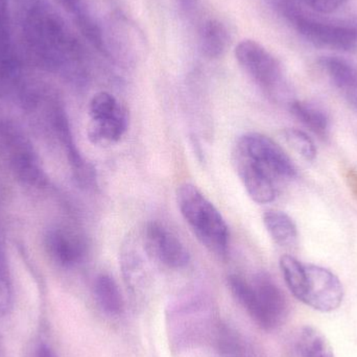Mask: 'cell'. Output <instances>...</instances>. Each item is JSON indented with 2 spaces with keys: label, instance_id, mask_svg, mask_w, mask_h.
I'll list each match as a JSON object with an SVG mask.
<instances>
[{
  "label": "cell",
  "instance_id": "cell-1",
  "mask_svg": "<svg viewBox=\"0 0 357 357\" xmlns=\"http://www.w3.org/2000/svg\"><path fill=\"white\" fill-rule=\"evenodd\" d=\"M176 199L181 214L199 243L215 255H226L228 226L215 206L191 183L178 186Z\"/></svg>",
  "mask_w": 357,
  "mask_h": 357
},
{
  "label": "cell",
  "instance_id": "cell-2",
  "mask_svg": "<svg viewBox=\"0 0 357 357\" xmlns=\"http://www.w3.org/2000/svg\"><path fill=\"white\" fill-rule=\"evenodd\" d=\"M233 297L264 331L278 328L289 314V303L280 287L268 277L259 275L249 283L237 275L228 278Z\"/></svg>",
  "mask_w": 357,
  "mask_h": 357
},
{
  "label": "cell",
  "instance_id": "cell-3",
  "mask_svg": "<svg viewBox=\"0 0 357 357\" xmlns=\"http://www.w3.org/2000/svg\"><path fill=\"white\" fill-rule=\"evenodd\" d=\"M27 39L33 54L50 65L59 64L71 50V40L64 27L45 10H35L29 17Z\"/></svg>",
  "mask_w": 357,
  "mask_h": 357
},
{
  "label": "cell",
  "instance_id": "cell-4",
  "mask_svg": "<svg viewBox=\"0 0 357 357\" xmlns=\"http://www.w3.org/2000/svg\"><path fill=\"white\" fill-rule=\"evenodd\" d=\"M295 298L314 310L331 312L343 302V284L328 268L304 264L303 281Z\"/></svg>",
  "mask_w": 357,
  "mask_h": 357
},
{
  "label": "cell",
  "instance_id": "cell-5",
  "mask_svg": "<svg viewBox=\"0 0 357 357\" xmlns=\"http://www.w3.org/2000/svg\"><path fill=\"white\" fill-rule=\"evenodd\" d=\"M0 153L6 157L10 169L23 182L42 185L45 181L33 149L16 129L0 121Z\"/></svg>",
  "mask_w": 357,
  "mask_h": 357
},
{
  "label": "cell",
  "instance_id": "cell-6",
  "mask_svg": "<svg viewBox=\"0 0 357 357\" xmlns=\"http://www.w3.org/2000/svg\"><path fill=\"white\" fill-rule=\"evenodd\" d=\"M237 62L260 87L275 90L283 79L280 63L264 46L243 40L235 48Z\"/></svg>",
  "mask_w": 357,
  "mask_h": 357
},
{
  "label": "cell",
  "instance_id": "cell-7",
  "mask_svg": "<svg viewBox=\"0 0 357 357\" xmlns=\"http://www.w3.org/2000/svg\"><path fill=\"white\" fill-rule=\"evenodd\" d=\"M236 148L259 163L272 176L294 178L297 169L289 155L268 136L248 133L241 136Z\"/></svg>",
  "mask_w": 357,
  "mask_h": 357
},
{
  "label": "cell",
  "instance_id": "cell-8",
  "mask_svg": "<svg viewBox=\"0 0 357 357\" xmlns=\"http://www.w3.org/2000/svg\"><path fill=\"white\" fill-rule=\"evenodd\" d=\"M146 250L161 264L172 268H185L190 255L180 238L159 222H151L144 230Z\"/></svg>",
  "mask_w": 357,
  "mask_h": 357
},
{
  "label": "cell",
  "instance_id": "cell-9",
  "mask_svg": "<svg viewBox=\"0 0 357 357\" xmlns=\"http://www.w3.org/2000/svg\"><path fill=\"white\" fill-rule=\"evenodd\" d=\"M296 27L306 39L322 47L349 50L357 43V29L333 23L320 22L302 16L294 17Z\"/></svg>",
  "mask_w": 357,
  "mask_h": 357
},
{
  "label": "cell",
  "instance_id": "cell-10",
  "mask_svg": "<svg viewBox=\"0 0 357 357\" xmlns=\"http://www.w3.org/2000/svg\"><path fill=\"white\" fill-rule=\"evenodd\" d=\"M233 165L243 187L252 199L258 204H268L276 197L272 175L264 167L235 146Z\"/></svg>",
  "mask_w": 357,
  "mask_h": 357
},
{
  "label": "cell",
  "instance_id": "cell-11",
  "mask_svg": "<svg viewBox=\"0 0 357 357\" xmlns=\"http://www.w3.org/2000/svg\"><path fill=\"white\" fill-rule=\"evenodd\" d=\"M46 245L50 255L63 266H73L85 255V243L70 233L61 231L50 233Z\"/></svg>",
  "mask_w": 357,
  "mask_h": 357
},
{
  "label": "cell",
  "instance_id": "cell-12",
  "mask_svg": "<svg viewBox=\"0 0 357 357\" xmlns=\"http://www.w3.org/2000/svg\"><path fill=\"white\" fill-rule=\"evenodd\" d=\"M262 220L271 238L277 245L289 248L297 243V226L289 214L279 210H268L264 212Z\"/></svg>",
  "mask_w": 357,
  "mask_h": 357
},
{
  "label": "cell",
  "instance_id": "cell-13",
  "mask_svg": "<svg viewBox=\"0 0 357 357\" xmlns=\"http://www.w3.org/2000/svg\"><path fill=\"white\" fill-rule=\"evenodd\" d=\"M128 113L123 107L119 106L112 116L102 121H93L89 136L92 142H117L123 137L128 129Z\"/></svg>",
  "mask_w": 357,
  "mask_h": 357
},
{
  "label": "cell",
  "instance_id": "cell-14",
  "mask_svg": "<svg viewBox=\"0 0 357 357\" xmlns=\"http://www.w3.org/2000/svg\"><path fill=\"white\" fill-rule=\"evenodd\" d=\"M94 294L102 310L111 316H119L123 310L121 289L109 275H100L94 283Z\"/></svg>",
  "mask_w": 357,
  "mask_h": 357
},
{
  "label": "cell",
  "instance_id": "cell-15",
  "mask_svg": "<svg viewBox=\"0 0 357 357\" xmlns=\"http://www.w3.org/2000/svg\"><path fill=\"white\" fill-rule=\"evenodd\" d=\"M298 349L301 357H335L326 337L312 326L302 329L298 340Z\"/></svg>",
  "mask_w": 357,
  "mask_h": 357
},
{
  "label": "cell",
  "instance_id": "cell-16",
  "mask_svg": "<svg viewBox=\"0 0 357 357\" xmlns=\"http://www.w3.org/2000/svg\"><path fill=\"white\" fill-rule=\"evenodd\" d=\"M294 116L305 127L320 136H326L329 131V119L326 113L314 105L305 102H294L291 105Z\"/></svg>",
  "mask_w": 357,
  "mask_h": 357
},
{
  "label": "cell",
  "instance_id": "cell-17",
  "mask_svg": "<svg viewBox=\"0 0 357 357\" xmlns=\"http://www.w3.org/2000/svg\"><path fill=\"white\" fill-rule=\"evenodd\" d=\"M321 65L337 88L349 96H354L356 91V75L345 61L333 56H325L321 60Z\"/></svg>",
  "mask_w": 357,
  "mask_h": 357
},
{
  "label": "cell",
  "instance_id": "cell-18",
  "mask_svg": "<svg viewBox=\"0 0 357 357\" xmlns=\"http://www.w3.org/2000/svg\"><path fill=\"white\" fill-rule=\"evenodd\" d=\"M228 35L222 23L210 20L204 25L202 31V44L207 56L211 58L220 56L226 48Z\"/></svg>",
  "mask_w": 357,
  "mask_h": 357
},
{
  "label": "cell",
  "instance_id": "cell-19",
  "mask_svg": "<svg viewBox=\"0 0 357 357\" xmlns=\"http://www.w3.org/2000/svg\"><path fill=\"white\" fill-rule=\"evenodd\" d=\"M285 142L306 161H314L317 157V149L312 138L298 129L289 128L283 131Z\"/></svg>",
  "mask_w": 357,
  "mask_h": 357
},
{
  "label": "cell",
  "instance_id": "cell-20",
  "mask_svg": "<svg viewBox=\"0 0 357 357\" xmlns=\"http://www.w3.org/2000/svg\"><path fill=\"white\" fill-rule=\"evenodd\" d=\"M121 105L116 98L108 92H100L96 94L90 102V115L92 121H102L112 116Z\"/></svg>",
  "mask_w": 357,
  "mask_h": 357
},
{
  "label": "cell",
  "instance_id": "cell-21",
  "mask_svg": "<svg viewBox=\"0 0 357 357\" xmlns=\"http://www.w3.org/2000/svg\"><path fill=\"white\" fill-rule=\"evenodd\" d=\"M13 289L8 266L3 255L0 253V318L6 316L12 308Z\"/></svg>",
  "mask_w": 357,
  "mask_h": 357
},
{
  "label": "cell",
  "instance_id": "cell-22",
  "mask_svg": "<svg viewBox=\"0 0 357 357\" xmlns=\"http://www.w3.org/2000/svg\"><path fill=\"white\" fill-rule=\"evenodd\" d=\"M308 6L322 14H329L339 10L346 0H304Z\"/></svg>",
  "mask_w": 357,
  "mask_h": 357
},
{
  "label": "cell",
  "instance_id": "cell-23",
  "mask_svg": "<svg viewBox=\"0 0 357 357\" xmlns=\"http://www.w3.org/2000/svg\"><path fill=\"white\" fill-rule=\"evenodd\" d=\"M36 357H58L56 354H54V350L50 347V346L46 345V344H42L38 347L37 354H36Z\"/></svg>",
  "mask_w": 357,
  "mask_h": 357
}]
</instances>
